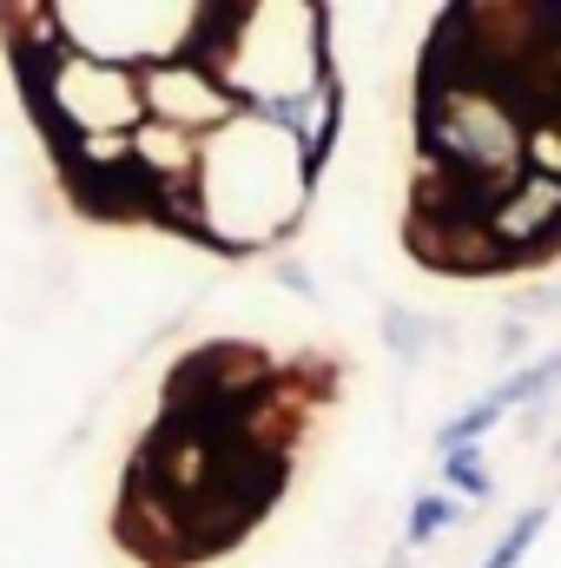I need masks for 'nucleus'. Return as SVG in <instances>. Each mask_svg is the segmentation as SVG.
<instances>
[{
	"label": "nucleus",
	"mask_w": 561,
	"mask_h": 568,
	"mask_svg": "<svg viewBox=\"0 0 561 568\" xmlns=\"http://www.w3.org/2000/svg\"><path fill=\"white\" fill-rule=\"evenodd\" d=\"M442 476H449V489H462V503H482V496L496 489V476H489V463L476 456V443H469V449H449V456H442Z\"/></svg>",
	"instance_id": "nucleus-2"
},
{
	"label": "nucleus",
	"mask_w": 561,
	"mask_h": 568,
	"mask_svg": "<svg viewBox=\"0 0 561 568\" xmlns=\"http://www.w3.org/2000/svg\"><path fill=\"white\" fill-rule=\"evenodd\" d=\"M542 529H549V509H542V503H536V509H522V516H516V529H509V536L489 549V562H482V568H522L529 542H536Z\"/></svg>",
	"instance_id": "nucleus-3"
},
{
	"label": "nucleus",
	"mask_w": 561,
	"mask_h": 568,
	"mask_svg": "<svg viewBox=\"0 0 561 568\" xmlns=\"http://www.w3.org/2000/svg\"><path fill=\"white\" fill-rule=\"evenodd\" d=\"M449 523H462V503H456V496H417L404 542L417 549V542H429V536H436V529H449Z\"/></svg>",
	"instance_id": "nucleus-4"
},
{
	"label": "nucleus",
	"mask_w": 561,
	"mask_h": 568,
	"mask_svg": "<svg viewBox=\"0 0 561 568\" xmlns=\"http://www.w3.org/2000/svg\"><path fill=\"white\" fill-rule=\"evenodd\" d=\"M555 377H561V351H555V357H542V364H529V371H516V377H509L502 390H489L482 404H489V410L502 417V410H516V404H529V397H542V390H549Z\"/></svg>",
	"instance_id": "nucleus-1"
}]
</instances>
